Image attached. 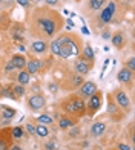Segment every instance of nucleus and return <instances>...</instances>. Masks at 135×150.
I'll list each match as a JSON object with an SVG mask.
<instances>
[{
    "instance_id": "obj_1",
    "label": "nucleus",
    "mask_w": 135,
    "mask_h": 150,
    "mask_svg": "<svg viewBox=\"0 0 135 150\" xmlns=\"http://www.w3.org/2000/svg\"><path fill=\"white\" fill-rule=\"evenodd\" d=\"M63 26V17L49 6L36 8L28 18V31L34 38H54Z\"/></svg>"
},
{
    "instance_id": "obj_2",
    "label": "nucleus",
    "mask_w": 135,
    "mask_h": 150,
    "mask_svg": "<svg viewBox=\"0 0 135 150\" xmlns=\"http://www.w3.org/2000/svg\"><path fill=\"white\" fill-rule=\"evenodd\" d=\"M51 52L60 58L78 57L83 49V42L77 34L63 32L51 42Z\"/></svg>"
},
{
    "instance_id": "obj_3",
    "label": "nucleus",
    "mask_w": 135,
    "mask_h": 150,
    "mask_svg": "<svg viewBox=\"0 0 135 150\" xmlns=\"http://www.w3.org/2000/svg\"><path fill=\"white\" fill-rule=\"evenodd\" d=\"M62 109L65 115H69V117H85L86 115V104H85V100L80 97V95H69L68 98H65L62 101Z\"/></svg>"
},
{
    "instance_id": "obj_4",
    "label": "nucleus",
    "mask_w": 135,
    "mask_h": 150,
    "mask_svg": "<svg viewBox=\"0 0 135 150\" xmlns=\"http://www.w3.org/2000/svg\"><path fill=\"white\" fill-rule=\"evenodd\" d=\"M85 104H86V113H89V115L97 113V110H100L101 104H103V92L97 91L95 93H92Z\"/></svg>"
},
{
    "instance_id": "obj_5",
    "label": "nucleus",
    "mask_w": 135,
    "mask_h": 150,
    "mask_svg": "<svg viewBox=\"0 0 135 150\" xmlns=\"http://www.w3.org/2000/svg\"><path fill=\"white\" fill-rule=\"evenodd\" d=\"M92 66H94V61H92V60L85 58L83 55H78L77 61L74 63L75 72H78L80 75H86V74H89V71L92 69Z\"/></svg>"
},
{
    "instance_id": "obj_6",
    "label": "nucleus",
    "mask_w": 135,
    "mask_h": 150,
    "mask_svg": "<svg viewBox=\"0 0 135 150\" xmlns=\"http://www.w3.org/2000/svg\"><path fill=\"white\" fill-rule=\"evenodd\" d=\"M111 97H114V101H115L117 106H120L121 109H126V110H127V109L131 107V100H129V97H127V93L124 91L115 89Z\"/></svg>"
},
{
    "instance_id": "obj_7",
    "label": "nucleus",
    "mask_w": 135,
    "mask_h": 150,
    "mask_svg": "<svg viewBox=\"0 0 135 150\" xmlns=\"http://www.w3.org/2000/svg\"><path fill=\"white\" fill-rule=\"evenodd\" d=\"M115 9H117L115 2H109V5H107L106 8H103L100 12V23H103V25L111 23L112 18H114V14H115Z\"/></svg>"
},
{
    "instance_id": "obj_8",
    "label": "nucleus",
    "mask_w": 135,
    "mask_h": 150,
    "mask_svg": "<svg viewBox=\"0 0 135 150\" xmlns=\"http://www.w3.org/2000/svg\"><path fill=\"white\" fill-rule=\"evenodd\" d=\"M12 135H11V129L5 127L0 130V150H9L12 146Z\"/></svg>"
},
{
    "instance_id": "obj_9",
    "label": "nucleus",
    "mask_w": 135,
    "mask_h": 150,
    "mask_svg": "<svg viewBox=\"0 0 135 150\" xmlns=\"http://www.w3.org/2000/svg\"><path fill=\"white\" fill-rule=\"evenodd\" d=\"M45 106H46V100H45L43 95L36 93V95H32V97L28 98V107L31 110H40V109H43Z\"/></svg>"
},
{
    "instance_id": "obj_10",
    "label": "nucleus",
    "mask_w": 135,
    "mask_h": 150,
    "mask_svg": "<svg viewBox=\"0 0 135 150\" xmlns=\"http://www.w3.org/2000/svg\"><path fill=\"white\" fill-rule=\"evenodd\" d=\"M97 91H98V87L94 81H83V83L80 84V97L82 98H89L91 95L95 93Z\"/></svg>"
},
{
    "instance_id": "obj_11",
    "label": "nucleus",
    "mask_w": 135,
    "mask_h": 150,
    "mask_svg": "<svg viewBox=\"0 0 135 150\" xmlns=\"http://www.w3.org/2000/svg\"><path fill=\"white\" fill-rule=\"evenodd\" d=\"M134 78V72H131L127 67H121L117 74V80L120 81L121 84H131Z\"/></svg>"
},
{
    "instance_id": "obj_12",
    "label": "nucleus",
    "mask_w": 135,
    "mask_h": 150,
    "mask_svg": "<svg viewBox=\"0 0 135 150\" xmlns=\"http://www.w3.org/2000/svg\"><path fill=\"white\" fill-rule=\"evenodd\" d=\"M77 122H78V118L69 117V115H63V117L58 120V127L63 129V130H66V129H69V127H74Z\"/></svg>"
},
{
    "instance_id": "obj_13",
    "label": "nucleus",
    "mask_w": 135,
    "mask_h": 150,
    "mask_svg": "<svg viewBox=\"0 0 135 150\" xmlns=\"http://www.w3.org/2000/svg\"><path fill=\"white\" fill-rule=\"evenodd\" d=\"M11 64L14 69H25L26 67V58L23 55H20V54H14V55L11 57Z\"/></svg>"
},
{
    "instance_id": "obj_14",
    "label": "nucleus",
    "mask_w": 135,
    "mask_h": 150,
    "mask_svg": "<svg viewBox=\"0 0 135 150\" xmlns=\"http://www.w3.org/2000/svg\"><path fill=\"white\" fill-rule=\"evenodd\" d=\"M111 40H112V45L115 46L117 49H121V47L126 45V37H124V34L121 32V31L114 34V35L111 37Z\"/></svg>"
},
{
    "instance_id": "obj_15",
    "label": "nucleus",
    "mask_w": 135,
    "mask_h": 150,
    "mask_svg": "<svg viewBox=\"0 0 135 150\" xmlns=\"http://www.w3.org/2000/svg\"><path fill=\"white\" fill-rule=\"evenodd\" d=\"M46 49H48V45H46L45 40H36V42H32V45H31V51L34 54H45Z\"/></svg>"
},
{
    "instance_id": "obj_16",
    "label": "nucleus",
    "mask_w": 135,
    "mask_h": 150,
    "mask_svg": "<svg viewBox=\"0 0 135 150\" xmlns=\"http://www.w3.org/2000/svg\"><path fill=\"white\" fill-rule=\"evenodd\" d=\"M16 113H17L16 109H12V107H9V106H5V104L0 106V115L3 117V120L11 121L12 118L16 117Z\"/></svg>"
},
{
    "instance_id": "obj_17",
    "label": "nucleus",
    "mask_w": 135,
    "mask_h": 150,
    "mask_svg": "<svg viewBox=\"0 0 135 150\" xmlns=\"http://www.w3.org/2000/svg\"><path fill=\"white\" fill-rule=\"evenodd\" d=\"M40 69H42V61L40 60L32 58L29 61H26V71H28L29 74H37Z\"/></svg>"
},
{
    "instance_id": "obj_18",
    "label": "nucleus",
    "mask_w": 135,
    "mask_h": 150,
    "mask_svg": "<svg viewBox=\"0 0 135 150\" xmlns=\"http://www.w3.org/2000/svg\"><path fill=\"white\" fill-rule=\"evenodd\" d=\"M104 130H106V124H104V122H101V121L94 122L92 127H91V133H92V136H95V138H98V136L103 135Z\"/></svg>"
},
{
    "instance_id": "obj_19",
    "label": "nucleus",
    "mask_w": 135,
    "mask_h": 150,
    "mask_svg": "<svg viewBox=\"0 0 135 150\" xmlns=\"http://www.w3.org/2000/svg\"><path fill=\"white\" fill-rule=\"evenodd\" d=\"M17 81H18V84H22V86H26L31 81V74L28 71H25L22 69L20 71V74L17 75Z\"/></svg>"
},
{
    "instance_id": "obj_20",
    "label": "nucleus",
    "mask_w": 135,
    "mask_h": 150,
    "mask_svg": "<svg viewBox=\"0 0 135 150\" xmlns=\"http://www.w3.org/2000/svg\"><path fill=\"white\" fill-rule=\"evenodd\" d=\"M80 55H83L85 58H87V60H95V54H94V51H92V47L89 46V45H86V46H83V49H82V52H80Z\"/></svg>"
},
{
    "instance_id": "obj_21",
    "label": "nucleus",
    "mask_w": 135,
    "mask_h": 150,
    "mask_svg": "<svg viewBox=\"0 0 135 150\" xmlns=\"http://www.w3.org/2000/svg\"><path fill=\"white\" fill-rule=\"evenodd\" d=\"M36 135L40 136V138H46V136L49 135L48 126H45V124H37V126H36Z\"/></svg>"
},
{
    "instance_id": "obj_22",
    "label": "nucleus",
    "mask_w": 135,
    "mask_h": 150,
    "mask_svg": "<svg viewBox=\"0 0 135 150\" xmlns=\"http://www.w3.org/2000/svg\"><path fill=\"white\" fill-rule=\"evenodd\" d=\"M36 121L38 122V124H45V126L52 124V122H54V120H52V117H51V115H46V113H43V115H38V117H36Z\"/></svg>"
},
{
    "instance_id": "obj_23",
    "label": "nucleus",
    "mask_w": 135,
    "mask_h": 150,
    "mask_svg": "<svg viewBox=\"0 0 135 150\" xmlns=\"http://www.w3.org/2000/svg\"><path fill=\"white\" fill-rule=\"evenodd\" d=\"M104 3H106V0H89V8L92 11H98L104 6Z\"/></svg>"
},
{
    "instance_id": "obj_24",
    "label": "nucleus",
    "mask_w": 135,
    "mask_h": 150,
    "mask_svg": "<svg viewBox=\"0 0 135 150\" xmlns=\"http://www.w3.org/2000/svg\"><path fill=\"white\" fill-rule=\"evenodd\" d=\"M11 135H12V138L20 139L23 136V127L22 126H16L14 129H11Z\"/></svg>"
},
{
    "instance_id": "obj_25",
    "label": "nucleus",
    "mask_w": 135,
    "mask_h": 150,
    "mask_svg": "<svg viewBox=\"0 0 135 150\" xmlns=\"http://www.w3.org/2000/svg\"><path fill=\"white\" fill-rule=\"evenodd\" d=\"M11 89H12V92H14L16 97H23V95H25V87L22 84H14Z\"/></svg>"
},
{
    "instance_id": "obj_26",
    "label": "nucleus",
    "mask_w": 135,
    "mask_h": 150,
    "mask_svg": "<svg viewBox=\"0 0 135 150\" xmlns=\"http://www.w3.org/2000/svg\"><path fill=\"white\" fill-rule=\"evenodd\" d=\"M124 67H127L131 72H135V58L132 57V58H129L127 60V63H126V66Z\"/></svg>"
},
{
    "instance_id": "obj_27",
    "label": "nucleus",
    "mask_w": 135,
    "mask_h": 150,
    "mask_svg": "<svg viewBox=\"0 0 135 150\" xmlns=\"http://www.w3.org/2000/svg\"><path fill=\"white\" fill-rule=\"evenodd\" d=\"M16 2L22 6V8H28L29 6V0H16Z\"/></svg>"
},
{
    "instance_id": "obj_28",
    "label": "nucleus",
    "mask_w": 135,
    "mask_h": 150,
    "mask_svg": "<svg viewBox=\"0 0 135 150\" xmlns=\"http://www.w3.org/2000/svg\"><path fill=\"white\" fill-rule=\"evenodd\" d=\"M26 130H28L31 135H36V127H34L32 124H26Z\"/></svg>"
},
{
    "instance_id": "obj_29",
    "label": "nucleus",
    "mask_w": 135,
    "mask_h": 150,
    "mask_svg": "<svg viewBox=\"0 0 135 150\" xmlns=\"http://www.w3.org/2000/svg\"><path fill=\"white\" fill-rule=\"evenodd\" d=\"M46 2V6H55L58 3V0H45Z\"/></svg>"
},
{
    "instance_id": "obj_30",
    "label": "nucleus",
    "mask_w": 135,
    "mask_h": 150,
    "mask_svg": "<svg viewBox=\"0 0 135 150\" xmlns=\"http://www.w3.org/2000/svg\"><path fill=\"white\" fill-rule=\"evenodd\" d=\"M45 147H46V150H55V144L54 142H48Z\"/></svg>"
},
{
    "instance_id": "obj_31",
    "label": "nucleus",
    "mask_w": 135,
    "mask_h": 150,
    "mask_svg": "<svg viewBox=\"0 0 135 150\" xmlns=\"http://www.w3.org/2000/svg\"><path fill=\"white\" fill-rule=\"evenodd\" d=\"M118 149H120V150H131V147L127 146V144H120Z\"/></svg>"
},
{
    "instance_id": "obj_32",
    "label": "nucleus",
    "mask_w": 135,
    "mask_h": 150,
    "mask_svg": "<svg viewBox=\"0 0 135 150\" xmlns=\"http://www.w3.org/2000/svg\"><path fill=\"white\" fill-rule=\"evenodd\" d=\"M9 150H22V147H20V146H11Z\"/></svg>"
},
{
    "instance_id": "obj_33",
    "label": "nucleus",
    "mask_w": 135,
    "mask_h": 150,
    "mask_svg": "<svg viewBox=\"0 0 135 150\" xmlns=\"http://www.w3.org/2000/svg\"><path fill=\"white\" fill-rule=\"evenodd\" d=\"M49 91H52V92H55L57 89H55V86H54V84H49Z\"/></svg>"
},
{
    "instance_id": "obj_34",
    "label": "nucleus",
    "mask_w": 135,
    "mask_h": 150,
    "mask_svg": "<svg viewBox=\"0 0 135 150\" xmlns=\"http://www.w3.org/2000/svg\"><path fill=\"white\" fill-rule=\"evenodd\" d=\"M109 37H111V35H109V34H107V32H104V34H103V38H106V40H107Z\"/></svg>"
},
{
    "instance_id": "obj_35",
    "label": "nucleus",
    "mask_w": 135,
    "mask_h": 150,
    "mask_svg": "<svg viewBox=\"0 0 135 150\" xmlns=\"http://www.w3.org/2000/svg\"><path fill=\"white\" fill-rule=\"evenodd\" d=\"M2 3H3V0H0V5H2Z\"/></svg>"
},
{
    "instance_id": "obj_36",
    "label": "nucleus",
    "mask_w": 135,
    "mask_h": 150,
    "mask_svg": "<svg viewBox=\"0 0 135 150\" xmlns=\"http://www.w3.org/2000/svg\"><path fill=\"white\" fill-rule=\"evenodd\" d=\"M77 2H80V0H77Z\"/></svg>"
}]
</instances>
